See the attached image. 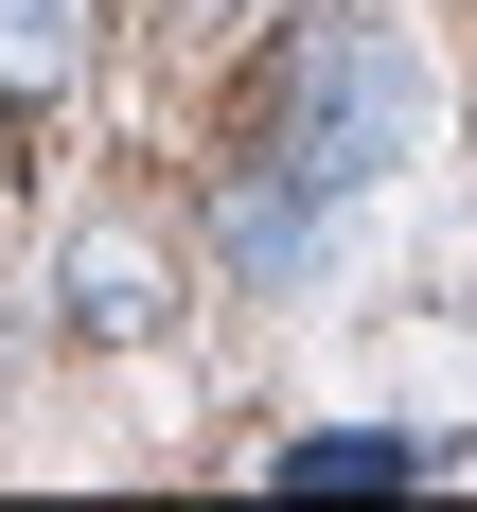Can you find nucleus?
Here are the masks:
<instances>
[{"mask_svg":"<svg viewBox=\"0 0 477 512\" xmlns=\"http://www.w3.org/2000/svg\"><path fill=\"white\" fill-rule=\"evenodd\" d=\"M407 142H424V53L389 36V18L301 36V53H283V106H265V142H248V177H230V248H248V265H301V212L371 195Z\"/></svg>","mask_w":477,"mask_h":512,"instance_id":"1","label":"nucleus"},{"mask_svg":"<svg viewBox=\"0 0 477 512\" xmlns=\"http://www.w3.org/2000/svg\"><path fill=\"white\" fill-rule=\"evenodd\" d=\"M71 318H89V336H159V318H177V283H159V248H124V230H89V248H71Z\"/></svg>","mask_w":477,"mask_h":512,"instance_id":"2","label":"nucleus"},{"mask_svg":"<svg viewBox=\"0 0 477 512\" xmlns=\"http://www.w3.org/2000/svg\"><path fill=\"white\" fill-rule=\"evenodd\" d=\"M283 495H389V477H424V442H371V424H318V442H283Z\"/></svg>","mask_w":477,"mask_h":512,"instance_id":"3","label":"nucleus"},{"mask_svg":"<svg viewBox=\"0 0 477 512\" xmlns=\"http://www.w3.org/2000/svg\"><path fill=\"white\" fill-rule=\"evenodd\" d=\"M212 18H230V0H212Z\"/></svg>","mask_w":477,"mask_h":512,"instance_id":"5","label":"nucleus"},{"mask_svg":"<svg viewBox=\"0 0 477 512\" xmlns=\"http://www.w3.org/2000/svg\"><path fill=\"white\" fill-rule=\"evenodd\" d=\"M71 53H89V0H0V89H18V106L71 89Z\"/></svg>","mask_w":477,"mask_h":512,"instance_id":"4","label":"nucleus"}]
</instances>
